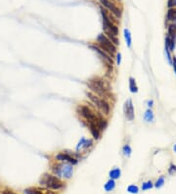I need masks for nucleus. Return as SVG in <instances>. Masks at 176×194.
Wrapping results in <instances>:
<instances>
[{"instance_id": "nucleus-1", "label": "nucleus", "mask_w": 176, "mask_h": 194, "mask_svg": "<svg viewBox=\"0 0 176 194\" xmlns=\"http://www.w3.org/2000/svg\"><path fill=\"white\" fill-rule=\"evenodd\" d=\"M87 87L91 89V91L94 92V94H97V95L104 97V98L108 96L109 88L102 79H98V77H96V79L88 81Z\"/></svg>"}, {"instance_id": "nucleus-2", "label": "nucleus", "mask_w": 176, "mask_h": 194, "mask_svg": "<svg viewBox=\"0 0 176 194\" xmlns=\"http://www.w3.org/2000/svg\"><path fill=\"white\" fill-rule=\"evenodd\" d=\"M40 184L46 186L49 189H61L64 187V183L63 181L60 180L58 176H52L49 174H45L40 180Z\"/></svg>"}, {"instance_id": "nucleus-3", "label": "nucleus", "mask_w": 176, "mask_h": 194, "mask_svg": "<svg viewBox=\"0 0 176 194\" xmlns=\"http://www.w3.org/2000/svg\"><path fill=\"white\" fill-rule=\"evenodd\" d=\"M76 111L83 119H85L87 123H94V125L97 126L100 117L96 116V114L93 113V111L90 108H88L85 105H78V108H76Z\"/></svg>"}, {"instance_id": "nucleus-4", "label": "nucleus", "mask_w": 176, "mask_h": 194, "mask_svg": "<svg viewBox=\"0 0 176 194\" xmlns=\"http://www.w3.org/2000/svg\"><path fill=\"white\" fill-rule=\"evenodd\" d=\"M97 42H98V45L100 46L104 51L110 54L112 57L117 53V45H114L104 34H101L97 36Z\"/></svg>"}, {"instance_id": "nucleus-5", "label": "nucleus", "mask_w": 176, "mask_h": 194, "mask_svg": "<svg viewBox=\"0 0 176 194\" xmlns=\"http://www.w3.org/2000/svg\"><path fill=\"white\" fill-rule=\"evenodd\" d=\"M52 170L57 176L64 178H71L73 173V166L70 163H64V164H57L52 167Z\"/></svg>"}, {"instance_id": "nucleus-6", "label": "nucleus", "mask_w": 176, "mask_h": 194, "mask_svg": "<svg viewBox=\"0 0 176 194\" xmlns=\"http://www.w3.org/2000/svg\"><path fill=\"white\" fill-rule=\"evenodd\" d=\"M89 47L92 50H94L99 55V57H100L106 64H108L110 67H113V58H112V56L110 55V54H108L106 51H104L99 45H89Z\"/></svg>"}, {"instance_id": "nucleus-7", "label": "nucleus", "mask_w": 176, "mask_h": 194, "mask_svg": "<svg viewBox=\"0 0 176 194\" xmlns=\"http://www.w3.org/2000/svg\"><path fill=\"white\" fill-rule=\"evenodd\" d=\"M99 2H100L106 9H108L112 14H113L117 18H119L121 16L120 9L117 5H114L111 0H99Z\"/></svg>"}, {"instance_id": "nucleus-8", "label": "nucleus", "mask_w": 176, "mask_h": 194, "mask_svg": "<svg viewBox=\"0 0 176 194\" xmlns=\"http://www.w3.org/2000/svg\"><path fill=\"white\" fill-rule=\"evenodd\" d=\"M56 160L58 161H61V162H66V163H70V164L72 165H75L78 164V159H76L75 157L72 156L71 153L68 152H61L59 154L56 155Z\"/></svg>"}, {"instance_id": "nucleus-9", "label": "nucleus", "mask_w": 176, "mask_h": 194, "mask_svg": "<svg viewBox=\"0 0 176 194\" xmlns=\"http://www.w3.org/2000/svg\"><path fill=\"white\" fill-rule=\"evenodd\" d=\"M124 114L128 121L134 120V106L131 99H128L124 105Z\"/></svg>"}, {"instance_id": "nucleus-10", "label": "nucleus", "mask_w": 176, "mask_h": 194, "mask_svg": "<svg viewBox=\"0 0 176 194\" xmlns=\"http://www.w3.org/2000/svg\"><path fill=\"white\" fill-rule=\"evenodd\" d=\"M88 127H89V130L91 134H92L93 138L95 139H99L101 136V130L98 128V127L94 123H88Z\"/></svg>"}, {"instance_id": "nucleus-11", "label": "nucleus", "mask_w": 176, "mask_h": 194, "mask_svg": "<svg viewBox=\"0 0 176 194\" xmlns=\"http://www.w3.org/2000/svg\"><path fill=\"white\" fill-rule=\"evenodd\" d=\"M99 110H101L105 115H109L110 114V111H111V107L109 105V103L106 101L104 99H101V103H100V106L98 108Z\"/></svg>"}, {"instance_id": "nucleus-12", "label": "nucleus", "mask_w": 176, "mask_h": 194, "mask_svg": "<svg viewBox=\"0 0 176 194\" xmlns=\"http://www.w3.org/2000/svg\"><path fill=\"white\" fill-rule=\"evenodd\" d=\"M167 35L170 37V39L176 41V25L171 24L168 26V33Z\"/></svg>"}, {"instance_id": "nucleus-13", "label": "nucleus", "mask_w": 176, "mask_h": 194, "mask_svg": "<svg viewBox=\"0 0 176 194\" xmlns=\"http://www.w3.org/2000/svg\"><path fill=\"white\" fill-rule=\"evenodd\" d=\"M124 38H125L127 47L130 48L132 44V37H131V34H130V30L128 29H124Z\"/></svg>"}, {"instance_id": "nucleus-14", "label": "nucleus", "mask_w": 176, "mask_h": 194, "mask_svg": "<svg viewBox=\"0 0 176 194\" xmlns=\"http://www.w3.org/2000/svg\"><path fill=\"white\" fill-rule=\"evenodd\" d=\"M166 21H171V22L176 21V9L170 8L168 10L166 14Z\"/></svg>"}, {"instance_id": "nucleus-15", "label": "nucleus", "mask_w": 176, "mask_h": 194, "mask_svg": "<svg viewBox=\"0 0 176 194\" xmlns=\"http://www.w3.org/2000/svg\"><path fill=\"white\" fill-rule=\"evenodd\" d=\"M120 175H121V170L118 168H114L110 172V177L112 180H118V178H119Z\"/></svg>"}, {"instance_id": "nucleus-16", "label": "nucleus", "mask_w": 176, "mask_h": 194, "mask_svg": "<svg viewBox=\"0 0 176 194\" xmlns=\"http://www.w3.org/2000/svg\"><path fill=\"white\" fill-rule=\"evenodd\" d=\"M129 89L132 93H136L138 92V87H137L136 81L133 77H129Z\"/></svg>"}, {"instance_id": "nucleus-17", "label": "nucleus", "mask_w": 176, "mask_h": 194, "mask_svg": "<svg viewBox=\"0 0 176 194\" xmlns=\"http://www.w3.org/2000/svg\"><path fill=\"white\" fill-rule=\"evenodd\" d=\"M104 187H105V190L108 191V192L113 190L114 188H116V182H114V180H112V178H111V180L105 184Z\"/></svg>"}, {"instance_id": "nucleus-18", "label": "nucleus", "mask_w": 176, "mask_h": 194, "mask_svg": "<svg viewBox=\"0 0 176 194\" xmlns=\"http://www.w3.org/2000/svg\"><path fill=\"white\" fill-rule=\"evenodd\" d=\"M144 119H145V121L149 122V123L154 121V119H155L154 113H153V111H152L151 109H148L146 112H145V114H144Z\"/></svg>"}, {"instance_id": "nucleus-19", "label": "nucleus", "mask_w": 176, "mask_h": 194, "mask_svg": "<svg viewBox=\"0 0 176 194\" xmlns=\"http://www.w3.org/2000/svg\"><path fill=\"white\" fill-rule=\"evenodd\" d=\"M127 191L129 193H132V194H137L139 192V188H138V186H136L134 184H131V185H129L128 187H127Z\"/></svg>"}, {"instance_id": "nucleus-20", "label": "nucleus", "mask_w": 176, "mask_h": 194, "mask_svg": "<svg viewBox=\"0 0 176 194\" xmlns=\"http://www.w3.org/2000/svg\"><path fill=\"white\" fill-rule=\"evenodd\" d=\"M122 152H123V154L125 155L126 157H129L130 155H131V152H132V150H131V147H130L129 145H124L123 146V148H122Z\"/></svg>"}, {"instance_id": "nucleus-21", "label": "nucleus", "mask_w": 176, "mask_h": 194, "mask_svg": "<svg viewBox=\"0 0 176 194\" xmlns=\"http://www.w3.org/2000/svg\"><path fill=\"white\" fill-rule=\"evenodd\" d=\"M85 141H86V138H85V137H81V138H80L78 144L76 145V151L78 152V151H80V150L83 149V145H84V143H85Z\"/></svg>"}, {"instance_id": "nucleus-22", "label": "nucleus", "mask_w": 176, "mask_h": 194, "mask_svg": "<svg viewBox=\"0 0 176 194\" xmlns=\"http://www.w3.org/2000/svg\"><path fill=\"white\" fill-rule=\"evenodd\" d=\"M24 194H41L38 188H28L24 190Z\"/></svg>"}, {"instance_id": "nucleus-23", "label": "nucleus", "mask_w": 176, "mask_h": 194, "mask_svg": "<svg viewBox=\"0 0 176 194\" xmlns=\"http://www.w3.org/2000/svg\"><path fill=\"white\" fill-rule=\"evenodd\" d=\"M165 53H166V56H167V60H168V63L169 64H172V59L173 57H171L170 55V49L168 47V45L165 43Z\"/></svg>"}, {"instance_id": "nucleus-24", "label": "nucleus", "mask_w": 176, "mask_h": 194, "mask_svg": "<svg viewBox=\"0 0 176 194\" xmlns=\"http://www.w3.org/2000/svg\"><path fill=\"white\" fill-rule=\"evenodd\" d=\"M163 184H164V176H160V177L158 178V180L157 181L155 186H156L157 188H160Z\"/></svg>"}, {"instance_id": "nucleus-25", "label": "nucleus", "mask_w": 176, "mask_h": 194, "mask_svg": "<svg viewBox=\"0 0 176 194\" xmlns=\"http://www.w3.org/2000/svg\"><path fill=\"white\" fill-rule=\"evenodd\" d=\"M92 145H93V140H92V139H86L85 143H84V145H83V149L82 150H86V149L90 148V147L92 146Z\"/></svg>"}, {"instance_id": "nucleus-26", "label": "nucleus", "mask_w": 176, "mask_h": 194, "mask_svg": "<svg viewBox=\"0 0 176 194\" xmlns=\"http://www.w3.org/2000/svg\"><path fill=\"white\" fill-rule=\"evenodd\" d=\"M153 187V183L151 181H147V182H144L142 184V189L143 190H148V189H151Z\"/></svg>"}, {"instance_id": "nucleus-27", "label": "nucleus", "mask_w": 176, "mask_h": 194, "mask_svg": "<svg viewBox=\"0 0 176 194\" xmlns=\"http://www.w3.org/2000/svg\"><path fill=\"white\" fill-rule=\"evenodd\" d=\"M38 190L40 191L41 194H56L55 192L49 190V188H38Z\"/></svg>"}, {"instance_id": "nucleus-28", "label": "nucleus", "mask_w": 176, "mask_h": 194, "mask_svg": "<svg viewBox=\"0 0 176 194\" xmlns=\"http://www.w3.org/2000/svg\"><path fill=\"white\" fill-rule=\"evenodd\" d=\"M168 173H169L170 175L176 173V166H175V165H171L170 168H169V170H168Z\"/></svg>"}, {"instance_id": "nucleus-29", "label": "nucleus", "mask_w": 176, "mask_h": 194, "mask_svg": "<svg viewBox=\"0 0 176 194\" xmlns=\"http://www.w3.org/2000/svg\"><path fill=\"white\" fill-rule=\"evenodd\" d=\"M120 62H121V54L118 53L117 54V63H118V65H120Z\"/></svg>"}, {"instance_id": "nucleus-30", "label": "nucleus", "mask_w": 176, "mask_h": 194, "mask_svg": "<svg viewBox=\"0 0 176 194\" xmlns=\"http://www.w3.org/2000/svg\"><path fill=\"white\" fill-rule=\"evenodd\" d=\"M172 65H173L174 72L176 74V57H173V59H172Z\"/></svg>"}, {"instance_id": "nucleus-31", "label": "nucleus", "mask_w": 176, "mask_h": 194, "mask_svg": "<svg viewBox=\"0 0 176 194\" xmlns=\"http://www.w3.org/2000/svg\"><path fill=\"white\" fill-rule=\"evenodd\" d=\"M2 194H15V193L12 192L11 190H4V191L2 192Z\"/></svg>"}, {"instance_id": "nucleus-32", "label": "nucleus", "mask_w": 176, "mask_h": 194, "mask_svg": "<svg viewBox=\"0 0 176 194\" xmlns=\"http://www.w3.org/2000/svg\"><path fill=\"white\" fill-rule=\"evenodd\" d=\"M153 104H154V101H153V100H149V101H148V106H149V107H152Z\"/></svg>"}, {"instance_id": "nucleus-33", "label": "nucleus", "mask_w": 176, "mask_h": 194, "mask_svg": "<svg viewBox=\"0 0 176 194\" xmlns=\"http://www.w3.org/2000/svg\"><path fill=\"white\" fill-rule=\"evenodd\" d=\"M173 149H174V151H175V152H176V144H175V145H174V147H173Z\"/></svg>"}, {"instance_id": "nucleus-34", "label": "nucleus", "mask_w": 176, "mask_h": 194, "mask_svg": "<svg viewBox=\"0 0 176 194\" xmlns=\"http://www.w3.org/2000/svg\"><path fill=\"white\" fill-rule=\"evenodd\" d=\"M175 2H176V0H175Z\"/></svg>"}]
</instances>
